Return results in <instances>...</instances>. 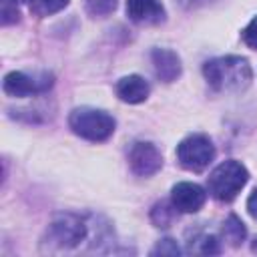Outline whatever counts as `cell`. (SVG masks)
I'll list each match as a JSON object with an SVG mask.
<instances>
[{
  "mask_svg": "<svg viewBox=\"0 0 257 257\" xmlns=\"http://www.w3.org/2000/svg\"><path fill=\"white\" fill-rule=\"evenodd\" d=\"M247 181H249L247 167L235 159H229L211 171V175L207 177V191L213 199L221 203H229L241 193Z\"/></svg>",
  "mask_w": 257,
  "mask_h": 257,
  "instance_id": "3957f363",
  "label": "cell"
},
{
  "mask_svg": "<svg viewBox=\"0 0 257 257\" xmlns=\"http://www.w3.org/2000/svg\"><path fill=\"white\" fill-rule=\"evenodd\" d=\"M241 38H243V42H245L249 48L257 50V16H253V20L243 28Z\"/></svg>",
  "mask_w": 257,
  "mask_h": 257,
  "instance_id": "d6986e66",
  "label": "cell"
},
{
  "mask_svg": "<svg viewBox=\"0 0 257 257\" xmlns=\"http://www.w3.org/2000/svg\"><path fill=\"white\" fill-rule=\"evenodd\" d=\"M207 201V191L197 183H177L171 189V203L179 213H197Z\"/></svg>",
  "mask_w": 257,
  "mask_h": 257,
  "instance_id": "ba28073f",
  "label": "cell"
},
{
  "mask_svg": "<svg viewBox=\"0 0 257 257\" xmlns=\"http://www.w3.org/2000/svg\"><path fill=\"white\" fill-rule=\"evenodd\" d=\"M197 243H199V253H203V255L221 253V245H219V239L215 235H203L197 239Z\"/></svg>",
  "mask_w": 257,
  "mask_h": 257,
  "instance_id": "2e32d148",
  "label": "cell"
},
{
  "mask_svg": "<svg viewBox=\"0 0 257 257\" xmlns=\"http://www.w3.org/2000/svg\"><path fill=\"white\" fill-rule=\"evenodd\" d=\"M128 165L131 171L139 177H151L163 167L161 151L149 141H137L128 149Z\"/></svg>",
  "mask_w": 257,
  "mask_h": 257,
  "instance_id": "52a82bcc",
  "label": "cell"
},
{
  "mask_svg": "<svg viewBox=\"0 0 257 257\" xmlns=\"http://www.w3.org/2000/svg\"><path fill=\"white\" fill-rule=\"evenodd\" d=\"M52 74L50 72H36V74H28L22 70H12L4 76L2 88L8 96H16V98H24V96H32V94H42L52 86Z\"/></svg>",
  "mask_w": 257,
  "mask_h": 257,
  "instance_id": "8992f818",
  "label": "cell"
},
{
  "mask_svg": "<svg viewBox=\"0 0 257 257\" xmlns=\"http://www.w3.org/2000/svg\"><path fill=\"white\" fill-rule=\"evenodd\" d=\"M90 16H108L116 8V0H84Z\"/></svg>",
  "mask_w": 257,
  "mask_h": 257,
  "instance_id": "9a60e30c",
  "label": "cell"
},
{
  "mask_svg": "<svg viewBox=\"0 0 257 257\" xmlns=\"http://www.w3.org/2000/svg\"><path fill=\"white\" fill-rule=\"evenodd\" d=\"M96 217L88 219L76 213H58L42 235L44 251H74L84 243H108V225H96ZM94 249V245H92Z\"/></svg>",
  "mask_w": 257,
  "mask_h": 257,
  "instance_id": "6da1fadb",
  "label": "cell"
},
{
  "mask_svg": "<svg viewBox=\"0 0 257 257\" xmlns=\"http://www.w3.org/2000/svg\"><path fill=\"white\" fill-rule=\"evenodd\" d=\"M151 60H153V68L159 80L163 82H173L181 76L183 72V64L181 58L175 50L169 48H155L151 52Z\"/></svg>",
  "mask_w": 257,
  "mask_h": 257,
  "instance_id": "30bf717a",
  "label": "cell"
},
{
  "mask_svg": "<svg viewBox=\"0 0 257 257\" xmlns=\"http://www.w3.org/2000/svg\"><path fill=\"white\" fill-rule=\"evenodd\" d=\"M173 211H177V209L173 207V203L169 205V203L161 201V203H157V205L153 207L151 219H153V223H155L157 227H169V223L173 221Z\"/></svg>",
  "mask_w": 257,
  "mask_h": 257,
  "instance_id": "5bb4252c",
  "label": "cell"
},
{
  "mask_svg": "<svg viewBox=\"0 0 257 257\" xmlns=\"http://www.w3.org/2000/svg\"><path fill=\"white\" fill-rule=\"evenodd\" d=\"M126 16L137 24H161L167 14L161 0H126Z\"/></svg>",
  "mask_w": 257,
  "mask_h": 257,
  "instance_id": "9c48e42d",
  "label": "cell"
},
{
  "mask_svg": "<svg viewBox=\"0 0 257 257\" xmlns=\"http://www.w3.org/2000/svg\"><path fill=\"white\" fill-rule=\"evenodd\" d=\"M116 96L122 100V102H128V104H139V102H145L149 92H151V84L139 76V74H128V76H122L118 82H116Z\"/></svg>",
  "mask_w": 257,
  "mask_h": 257,
  "instance_id": "8fae6325",
  "label": "cell"
},
{
  "mask_svg": "<svg viewBox=\"0 0 257 257\" xmlns=\"http://www.w3.org/2000/svg\"><path fill=\"white\" fill-rule=\"evenodd\" d=\"M16 4H24V2H30V0H14Z\"/></svg>",
  "mask_w": 257,
  "mask_h": 257,
  "instance_id": "7402d4cb",
  "label": "cell"
},
{
  "mask_svg": "<svg viewBox=\"0 0 257 257\" xmlns=\"http://www.w3.org/2000/svg\"><path fill=\"white\" fill-rule=\"evenodd\" d=\"M247 211H249V215L253 217V219H257V189L249 195V199H247Z\"/></svg>",
  "mask_w": 257,
  "mask_h": 257,
  "instance_id": "ffe728a7",
  "label": "cell"
},
{
  "mask_svg": "<svg viewBox=\"0 0 257 257\" xmlns=\"http://www.w3.org/2000/svg\"><path fill=\"white\" fill-rule=\"evenodd\" d=\"M215 145L207 135L195 133L185 137L179 145H177V161L183 169L193 171V173H201L205 171L213 159H215Z\"/></svg>",
  "mask_w": 257,
  "mask_h": 257,
  "instance_id": "5b68a950",
  "label": "cell"
},
{
  "mask_svg": "<svg viewBox=\"0 0 257 257\" xmlns=\"http://www.w3.org/2000/svg\"><path fill=\"white\" fill-rule=\"evenodd\" d=\"M68 6V0H30V10L36 16H50Z\"/></svg>",
  "mask_w": 257,
  "mask_h": 257,
  "instance_id": "4fadbf2b",
  "label": "cell"
},
{
  "mask_svg": "<svg viewBox=\"0 0 257 257\" xmlns=\"http://www.w3.org/2000/svg\"><path fill=\"white\" fill-rule=\"evenodd\" d=\"M68 126L80 139H86L92 143H102L108 137H112L116 120L100 108L78 106L68 114Z\"/></svg>",
  "mask_w": 257,
  "mask_h": 257,
  "instance_id": "277c9868",
  "label": "cell"
},
{
  "mask_svg": "<svg viewBox=\"0 0 257 257\" xmlns=\"http://www.w3.org/2000/svg\"><path fill=\"white\" fill-rule=\"evenodd\" d=\"M251 251H253V253H257V237H255V239H253V243H251Z\"/></svg>",
  "mask_w": 257,
  "mask_h": 257,
  "instance_id": "44dd1931",
  "label": "cell"
},
{
  "mask_svg": "<svg viewBox=\"0 0 257 257\" xmlns=\"http://www.w3.org/2000/svg\"><path fill=\"white\" fill-rule=\"evenodd\" d=\"M181 253H183L181 247H179L177 241L171 239V237L161 239V241L155 245V249L151 251V255H181Z\"/></svg>",
  "mask_w": 257,
  "mask_h": 257,
  "instance_id": "e0dca14e",
  "label": "cell"
},
{
  "mask_svg": "<svg viewBox=\"0 0 257 257\" xmlns=\"http://www.w3.org/2000/svg\"><path fill=\"white\" fill-rule=\"evenodd\" d=\"M247 237V229L243 225V221L237 217V215H229L227 221L223 223V239L229 241L233 247L241 245Z\"/></svg>",
  "mask_w": 257,
  "mask_h": 257,
  "instance_id": "7c38bea8",
  "label": "cell"
},
{
  "mask_svg": "<svg viewBox=\"0 0 257 257\" xmlns=\"http://www.w3.org/2000/svg\"><path fill=\"white\" fill-rule=\"evenodd\" d=\"M203 74L217 92H243L253 80V70L243 56L211 58L203 64Z\"/></svg>",
  "mask_w": 257,
  "mask_h": 257,
  "instance_id": "7a4b0ae2",
  "label": "cell"
},
{
  "mask_svg": "<svg viewBox=\"0 0 257 257\" xmlns=\"http://www.w3.org/2000/svg\"><path fill=\"white\" fill-rule=\"evenodd\" d=\"M20 18V12L16 8V2L14 0H2V24L8 26V24H14L18 22Z\"/></svg>",
  "mask_w": 257,
  "mask_h": 257,
  "instance_id": "ac0fdd59",
  "label": "cell"
}]
</instances>
